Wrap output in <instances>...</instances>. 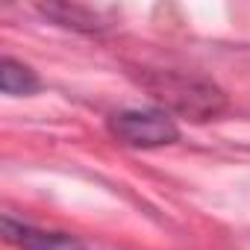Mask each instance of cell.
<instances>
[{
  "label": "cell",
  "mask_w": 250,
  "mask_h": 250,
  "mask_svg": "<svg viewBox=\"0 0 250 250\" xmlns=\"http://www.w3.org/2000/svg\"><path fill=\"white\" fill-rule=\"evenodd\" d=\"M106 127L115 142L139 150L168 147L180 139V127L165 109H121L106 118Z\"/></svg>",
  "instance_id": "2"
},
{
  "label": "cell",
  "mask_w": 250,
  "mask_h": 250,
  "mask_svg": "<svg viewBox=\"0 0 250 250\" xmlns=\"http://www.w3.org/2000/svg\"><path fill=\"white\" fill-rule=\"evenodd\" d=\"M0 88L9 97H27L42 88V80L30 65H24L12 56H3V62H0Z\"/></svg>",
  "instance_id": "5"
},
{
  "label": "cell",
  "mask_w": 250,
  "mask_h": 250,
  "mask_svg": "<svg viewBox=\"0 0 250 250\" xmlns=\"http://www.w3.org/2000/svg\"><path fill=\"white\" fill-rule=\"evenodd\" d=\"M139 83L150 91L156 103L165 106V112H177L191 121H209L218 118L227 109V94L206 77L186 74V71H145Z\"/></svg>",
  "instance_id": "1"
},
{
  "label": "cell",
  "mask_w": 250,
  "mask_h": 250,
  "mask_svg": "<svg viewBox=\"0 0 250 250\" xmlns=\"http://www.w3.org/2000/svg\"><path fill=\"white\" fill-rule=\"evenodd\" d=\"M3 238L9 244H15L18 250H85V244L71 235V232H59V229H42L15 218H3Z\"/></svg>",
  "instance_id": "3"
},
{
  "label": "cell",
  "mask_w": 250,
  "mask_h": 250,
  "mask_svg": "<svg viewBox=\"0 0 250 250\" xmlns=\"http://www.w3.org/2000/svg\"><path fill=\"white\" fill-rule=\"evenodd\" d=\"M39 12L44 18H50L53 24L74 30V33H103L112 27L103 18V9H91L83 3H44V6H39Z\"/></svg>",
  "instance_id": "4"
}]
</instances>
